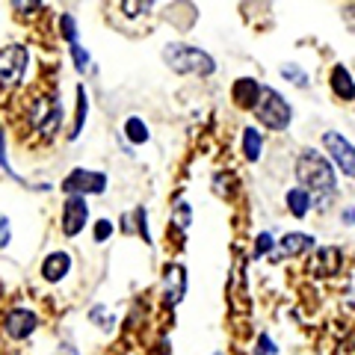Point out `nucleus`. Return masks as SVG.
<instances>
[{"mask_svg":"<svg viewBox=\"0 0 355 355\" xmlns=\"http://www.w3.org/2000/svg\"><path fill=\"white\" fill-rule=\"evenodd\" d=\"M296 178H299V184H302V190H311L317 196L335 193V184H338L331 163L323 157V154H317L311 148H305L296 157Z\"/></svg>","mask_w":355,"mask_h":355,"instance_id":"nucleus-1","label":"nucleus"},{"mask_svg":"<svg viewBox=\"0 0 355 355\" xmlns=\"http://www.w3.org/2000/svg\"><path fill=\"white\" fill-rule=\"evenodd\" d=\"M163 62L178 74L207 77V74L216 71V62H214V57H210L207 51L193 48V44H184V42H169L166 44L163 48Z\"/></svg>","mask_w":355,"mask_h":355,"instance_id":"nucleus-2","label":"nucleus"},{"mask_svg":"<svg viewBox=\"0 0 355 355\" xmlns=\"http://www.w3.org/2000/svg\"><path fill=\"white\" fill-rule=\"evenodd\" d=\"M254 116H258V121L263 128L287 130V128H291V121H293V110H291V104H287L279 92L263 89L261 98H258V104H254Z\"/></svg>","mask_w":355,"mask_h":355,"instance_id":"nucleus-3","label":"nucleus"},{"mask_svg":"<svg viewBox=\"0 0 355 355\" xmlns=\"http://www.w3.org/2000/svg\"><path fill=\"white\" fill-rule=\"evenodd\" d=\"M30 121H33V128H36L42 137H53V133L60 130V125H62V101L57 95L39 98V101L33 104V110H30Z\"/></svg>","mask_w":355,"mask_h":355,"instance_id":"nucleus-4","label":"nucleus"},{"mask_svg":"<svg viewBox=\"0 0 355 355\" xmlns=\"http://www.w3.org/2000/svg\"><path fill=\"white\" fill-rule=\"evenodd\" d=\"M107 190V175L104 172H89V169H74L62 181L65 196H101Z\"/></svg>","mask_w":355,"mask_h":355,"instance_id":"nucleus-5","label":"nucleus"},{"mask_svg":"<svg viewBox=\"0 0 355 355\" xmlns=\"http://www.w3.org/2000/svg\"><path fill=\"white\" fill-rule=\"evenodd\" d=\"M27 71V48L24 44H6L0 51V83L15 86Z\"/></svg>","mask_w":355,"mask_h":355,"instance_id":"nucleus-6","label":"nucleus"},{"mask_svg":"<svg viewBox=\"0 0 355 355\" xmlns=\"http://www.w3.org/2000/svg\"><path fill=\"white\" fill-rule=\"evenodd\" d=\"M323 148L331 154V163H335L347 178H352V181H355V148H352V142L343 139L340 133L329 130L323 137Z\"/></svg>","mask_w":355,"mask_h":355,"instance_id":"nucleus-7","label":"nucleus"},{"mask_svg":"<svg viewBox=\"0 0 355 355\" xmlns=\"http://www.w3.org/2000/svg\"><path fill=\"white\" fill-rule=\"evenodd\" d=\"M89 222V205L83 196H69L62 202V234L65 237H77Z\"/></svg>","mask_w":355,"mask_h":355,"instance_id":"nucleus-8","label":"nucleus"},{"mask_svg":"<svg viewBox=\"0 0 355 355\" xmlns=\"http://www.w3.org/2000/svg\"><path fill=\"white\" fill-rule=\"evenodd\" d=\"M343 266V252L335 246H323V249H314L311 254V263H308V272L317 275V279H331L338 275Z\"/></svg>","mask_w":355,"mask_h":355,"instance_id":"nucleus-9","label":"nucleus"},{"mask_svg":"<svg viewBox=\"0 0 355 355\" xmlns=\"http://www.w3.org/2000/svg\"><path fill=\"white\" fill-rule=\"evenodd\" d=\"M36 326H39V320H36V314H33V311H27V308H12V311H9V317H6V323H3L6 335L12 338V340L30 338L33 331H36Z\"/></svg>","mask_w":355,"mask_h":355,"instance_id":"nucleus-10","label":"nucleus"},{"mask_svg":"<svg viewBox=\"0 0 355 355\" xmlns=\"http://www.w3.org/2000/svg\"><path fill=\"white\" fill-rule=\"evenodd\" d=\"M71 270V254L69 252H51L48 258L42 261V279L44 282H62Z\"/></svg>","mask_w":355,"mask_h":355,"instance_id":"nucleus-11","label":"nucleus"},{"mask_svg":"<svg viewBox=\"0 0 355 355\" xmlns=\"http://www.w3.org/2000/svg\"><path fill=\"white\" fill-rule=\"evenodd\" d=\"M166 302L175 305V302H181L184 293H187V270L181 263L178 266H169V272H166Z\"/></svg>","mask_w":355,"mask_h":355,"instance_id":"nucleus-12","label":"nucleus"},{"mask_svg":"<svg viewBox=\"0 0 355 355\" xmlns=\"http://www.w3.org/2000/svg\"><path fill=\"white\" fill-rule=\"evenodd\" d=\"M308 249H314V237L311 234H287L279 243V254L272 261H282V258H293V254H302Z\"/></svg>","mask_w":355,"mask_h":355,"instance_id":"nucleus-13","label":"nucleus"},{"mask_svg":"<svg viewBox=\"0 0 355 355\" xmlns=\"http://www.w3.org/2000/svg\"><path fill=\"white\" fill-rule=\"evenodd\" d=\"M261 92H263V86H261L258 80H252V77H243V80L234 83V104H240V107H252V110H254V104H258Z\"/></svg>","mask_w":355,"mask_h":355,"instance_id":"nucleus-14","label":"nucleus"},{"mask_svg":"<svg viewBox=\"0 0 355 355\" xmlns=\"http://www.w3.org/2000/svg\"><path fill=\"white\" fill-rule=\"evenodd\" d=\"M331 89H335V95L343 98V101H352V98H355L352 74L343 69V65H335V69H331Z\"/></svg>","mask_w":355,"mask_h":355,"instance_id":"nucleus-15","label":"nucleus"},{"mask_svg":"<svg viewBox=\"0 0 355 355\" xmlns=\"http://www.w3.org/2000/svg\"><path fill=\"white\" fill-rule=\"evenodd\" d=\"M261 146H263V139H261L258 128H246V130H243V154H246L249 163H254L261 157Z\"/></svg>","mask_w":355,"mask_h":355,"instance_id":"nucleus-16","label":"nucleus"},{"mask_svg":"<svg viewBox=\"0 0 355 355\" xmlns=\"http://www.w3.org/2000/svg\"><path fill=\"white\" fill-rule=\"evenodd\" d=\"M125 137L133 142V146H146L151 133H148V125H146V121L137 119V116H130V119L125 121Z\"/></svg>","mask_w":355,"mask_h":355,"instance_id":"nucleus-17","label":"nucleus"},{"mask_svg":"<svg viewBox=\"0 0 355 355\" xmlns=\"http://www.w3.org/2000/svg\"><path fill=\"white\" fill-rule=\"evenodd\" d=\"M287 207H291V214L302 219L308 214V207H311V196L308 190H302V187H296V190L287 193Z\"/></svg>","mask_w":355,"mask_h":355,"instance_id":"nucleus-18","label":"nucleus"},{"mask_svg":"<svg viewBox=\"0 0 355 355\" xmlns=\"http://www.w3.org/2000/svg\"><path fill=\"white\" fill-rule=\"evenodd\" d=\"M86 116H89V98H86V89H83V86H77V113H74V128H71V133H69L71 139L80 137Z\"/></svg>","mask_w":355,"mask_h":355,"instance_id":"nucleus-19","label":"nucleus"},{"mask_svg":"<svg viewBox=\"0 0 355 355\" xmlns=\"http://www.w3.org/2000/svg\"><path fill=\"white\" fill-rule=\"evenodd\" d=\"M175 228H181V231H187L190 228V222H193V207L187 205V202H178L175 205Z\"/></svg>","mask_w":355,"mask_h":355,"instance_id":"nucleus-20","label":"nucleus"},{"mask_svg":"<svg viewBox=\"0 0 355 355\" xmlns=\"http://www.w3.org/2000/svg\"><path fill=\"white\" fill-rule=\"evenodd\" d=\"M89 320H92L98 329H113V314H110L104 305H95L92 311H89Z\"/></svg>","mask_w":355,"mask_h":355,"instance_id":"nucleus-21","label":"nucleus"},{"mask_svg":"<svg viewBox=\"0 0 355 355\" xmlns=\"http://www.w3.org/2000/svg\"><path fill=\"white\" fill-rule=\"evenodd\" d=\"M272 246H275L272 234H270V231H261V234L254 237V258H266V254L272 252Z\"/></svg>","mask_w":355,"mask_h":355,"instance_id":"nucleus-22","label":"nucleus"},{"mask_svg":"<svg viewBox=\"0 0 355 355\" xmlns=\"http://www.w3.org/2000/svg\"><path fill=\"white\" fill-rule=\"evenodd\" d=\"M60 27H62V39L69 42V44H77V42H74V39H77V21H74L71 12H62V15H60Z\"/></svg>","mask_w":355,"mask_h":355,"instance_id":"nucleus-23","label":"nucleus"},{"mask_svg":"<svg viewBox=\"0 0 355 355\" xmlns=\"http://www.w3.org/2000/svg\"><path fill=\"white\" fill-rule=\"evenodd\" d=\"M282 74L287 77V80H293L296 86H302V89L308 86V74L299 69V65H293V62H284V65H282Z\"/></svg>","mask_w":355,"mask_h":355,"instance_id":"nucleus-24","label":"nucleus"},{"mask_svg":"<svg viewBox=\"0 0 355 355\" xmlns=\"http://www.w3.org/2000/svg\"><path fill=\"white\" fill-rule=\"evenodd\" d=\"M133 219H137V231L142 234V240H146V243H151L154 237H151V231H148V222H146V207H137V210H133Z\"/></svg>","mask_w":355,"mask_h":355,"instance_id":"nucleus-25","label":"nucleus"},{"mask_svg":"<svg viewBox=\"0 0 355 355\" xmlns=\"http://www.w3.org/2000/svg\"><path fill=\"white\" fill-rule=\"evenodd\" d=\"M110 234H113V222H110V219H98L95 222V243H104Z\"/></svg>","mask_w":355,"mask_h":355,"instance_id":"nucleus-26","label":"nucleus"},{"mask_svg":"<svg viewBox=\"0 0 355 355\" xmlns=\"http://www.w3.org/2000/svg\"><path fill=\"white\" fill-rule=\"evenodd\" d=\"M71 53H74V65L77 71H86L89 69V51L80 48V44H71Z\"/></svg>","mask_w":355,"mask_h":355,"instance_id":"nucleus-27","label":"nucleus"},{"mask_svg":"<svg viewBox=\"0 0 355 355\" xmlns=\"http://www.w3.org/2000/svg\"><path fill=\"white\" fill-rule=\"evenodd\" d=\"M9 240H12V225H9V219L0 214V249H6Z\"/></svg>","mask_w":355,"mask_h":355,"instance_id":"nucleus-28","label":"nucleus"},{"mask_svg":"<svg viewBox=\"0 0 355 355\" xmlns=\"http://www.w3.org/2000/svg\"><path fill=\"white\" fill-rule=\"evenodd\" d=\"M0 166H3L6 172H12V166H9V160H6V130H3V125H0Z\"/></svg>","mask_w":355,"mask_h":355,"instance_id":"nucleus-29","label":"nucleus"},{"mask_svg":"<svg viewBox=\"0 0 355 355\" xmlns=\"http://www.w3.org/2000/svg\"><path fill=\"white\" fill-rule=\"evenodd\" d=\"M258 343H261V347H258V352H254V355H270V352L275 355V343H272V338H270V335H261V340H258Z\"/></svg>","mask_w":355,"mask_h":355,"instance_id":"nucleus-30","label":"nucleus"},{"mask_svg":"<svg viewBox=\"0 0 355 355\" xmlns=\"http://www.w3.org/2000/svg\"><path fill=\"white\" fill-rule=\"evenodd\" d=\"M128 9V15H142V12H148V9H154L151 3H121Z\"/></svg>","mask_w":355,"mask_h":355,"instance_id":"nucleus-31","label":"nucleus"},{"mask_svg":"<svg viewBox=\"0 0 355 355\" xmlns=\"http://www.w3.org/2000/svg\"><path fill=\"white\" fill-rule=\"evenodd\" d=\"M343 222H347V225H355V207L343 210Z\"/></svg>","mask_w":355,"mask_h":355,"instance_id":"nucleus-32","label":"nucleus"},{"mask_svg":"<svg viewBox=\"0 0 355 355\" xmlns=\"http://www.w3.org/2000/svg\"><path fill=\"white\" fill-rule=\"evenodd\" d=\"M347 305H349V308H355V282L349 284V291H347Z\"/></svg>","mask_w":355,"mask_h":355,"instance_id":"nucleus-33","label":"nucleus"},{"mask_svg":"<svg viewBox=\"0 0 355 355\" xmlns=\"http://www.w3.org/2000/svg\"><path fill=\"white\" fill-rule=\"evenodd\" d=\"M347 12H349V24H352V30H355V6H349Z\"/></svg>","mask_w":355,"mask_h":355,"instance_id":"nucleus-34","label":"nucleus"}]
</instances>
